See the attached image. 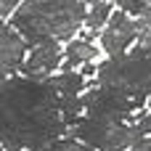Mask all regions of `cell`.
Masks as SVG:
<instances>
[{
  "label": "cell",
  "mask_w": 151,
  "mask_h": 151,
  "mask_svg": "<svg viewBox=\"0 0 151 151\" xmlns=\"http://www.w3.org/2000/svg\"><path fill=\"white\" fill-rule=\"evenodd\" d=\"M133 40H138V24H135L125 11L111 13V19H109L104 35H101L104 50H106L111 58H114V56H125V53H127V45H130Z\"/></svg>",
  "instance_id": "obj_6"
},
{
  "label": "cell",
  "mask_w": 151,
  "mask_h": 151,
  "mask_svg": "<svg viewBox=\"0 0 151 151\" xmlns=\"http://www.w3.org/2000/svg\"><path fill=\"white\" fill-rule=\"evenodd\" d=\"M40 151H96V149L93 146H82L77 141H58V143H50V146H45Z\"/></svg>",
  "instance_id": "obj_13"
},
{
  "label": "cell",
  "mask_w": 151,
  "mask_h": 151,
  "mask_svg": "<svg viewBox=\"0 0 151 151\" xmlns=\"http://www.w3.org/2000/svg\"><path fill=\"white\" fill-rule=\"evenodd\" d=\"M119 5H122L125 13H135V16H141V13L151 5V0H122Z\"/></svg>",
  "instance_id": "obj_14"
},
{
  "label": "cell",
  "mask_w": 151,
  "mask_h": 151,
  "mask_svg": "<svg viewBox=\"0 0 151 151\" xmlns=\"http://www.w3.org/2000/svg\"><path fill=\"white\" fill-rule=\"evenodd\" d=\"M101 85L127 88L138 101L151 96V45H141L125 56H114L98 69Z\"/></svg>",
  "instance_id": "obj_3"
},
{
  "label": "cell",
  "mask_w": 151,
  "mask_h": 151,
  "mask_svg": "<svg viewBox=\"0 0 151 151\" xmlns=\"http://www.w3.org/2000/svg\"><path fill=\"white\" fill-rule=\"evenodd\" d=\"M74 135L85 141V146H93L96 151H125L135 146L138 130L135 125L127 122H106V119H93L85 117L77 122Z\"/></svg>",
  "instance_id": "obj_5"
},
{
  "label": "cell",
  "mask_w": 151,
  "mask_h": 151,
  "mask_svg": "<svg viewBox=\"0 0 151 151\" xmlns=\"http://www.w3.org/2000/svg\"><path fill=\"white\" fill-rule=\"evenodd\" d=\"M138 42L141 45H151V5L138 16Z\"/></svg>",
  "instance_id": "obj_12"
},
{
  "label": "cell",
  "mask_w": 151,
  "mask_h": 151,
  "mask_svg": "<svg viewBox=\"0 0 151 151\" xmlns=\"http://www.w3.org/2000/svg\"><path fill=\"white\" fill-rule=\"evenodd\" d=\"M16 5H19V0H3V16H8Z\"/></svg>",
  "instance_id": "obj_16"
},
{
  "label": "cell",
  "mask_w": 151,
  "mask_h": 151,
  "mask_svg": "<svg viewBox=\"0 0 151 151\" xmlns=\"http://www.w3.org/2000/svg\"><path fill=\"white\" fill-rule=\"evenodd\" d=\"M133 151H151V135H146V138H141V141H135V146H133Z\"/></svg>",
  "instance_id": "obj_15"
},
{
  "label": "cell",
  "mask_w": 151,
  "mask_h": 151,
  "mask_svg": "<svg viewBox=\"0 0 151 151\" xmlns=\"http://www.w3.org/2000/svg\"><path fill=\"white\" fill-rule=\"evenodd\" d=\"M53 85L58 88V93H61L64 98H77V93L85 88V80H82V74L66 69V72H61L58 77H53Z\"/></svg>",
  "instance_id": "obj_10"
},
{
  "label": "cell",
  "mask_w": 151,
  "mask_h": 151,
  "mask_svg": "<svg viewBox=\"0 0 151 151\" xmlns=\"http://www.w3.org/2000/svg\"><path fill=\"white\" fill-rule=\"evenodd\" d=\"M85 3H90V5H101V3H111V0H85Z\"/></svg>",
  "instance_id": "obj_17"
},
{
  "label": "cell",
  "mask_w": 151,
  "mask_h": 151,
  "mask_svg": "<svg viewBox=\"0 0 151 151\" xmlns=\"http://www.w3.org/2000/svg\"><path fill=\"white\" fill-rule=\"evenodd\" d=\"M58 61H61V45H58V40L40 42L29 53V58L24 64V74L32 77V80H48V74L58 66Z\"/></svg>",
  "instance_id": "obj_7"
},
{
  "label": "cell",
  "mask_w": 151,
  "mask_h": 151,
  "mask_svg": "<svg viewBox=\"0 0 151 151\" xmlns=\"http://www.w3.org/2000/svg\"><path fill=\"white\" fill-rule=\"evenodd\" d=\"M143 101H138L127 88L119 85H101L82 96V106L88 109V117L106 119V122H125L135 109H141Z\"/></svg>",
  "instance_id": "obj_4"
},
{
  "label": "cell",
  "mask_w": 151,
  "mask_h": 151,
  "mask_svg": "<svg viewBox=\"0 0 151 151\" xmlns=\"http://www.w3.org/2000/svg\"><path fill=\"white\" fill-rule=\"evenodd\" d=\"M24 50H27V40L11 27H3V40H0V61H3V77L8 80L24 61Z\"/></svg>",
  "instance_id": "obj_8"
},
{
  "label": "cell",
  "mask_w": 151,
  "mask_h": 151,
  "mask_svg": "<svg viewBox=\"0 0 151 151\" xmlns=\"http://www.w3.org/2000/svg\"><path fill=\"white\" fill-rule=\"evenodd\" d=\"M66 127L61 93L53 80L8 77L3 82V146L5 151H40Z\"/></svg>",
  "instance_id": "obj_1"
},
{
  "label": "cell",
  "mask_w": 151,
  "mask_h": 151,
  "mask_svg": "<svg viewBox=\"0 0 151 151\" xmlns=\"http://www.w3.org/2000/svg\"><path fill=\"white\" fill-rule=\"evenodd\" d=\"M98 58V48L90 42V40H77L72 45H66V66H85L90 61Z\"/></svg>",
  "instance_id": "obj_9"
},
{
  "label": "cell",
  "mask_w": 151,
  "mask_h": 151,
  "mask_svg": "<svg viewBox=\"0 0 151 151\" xmlns=\"http://www.w3.org/2000/svg\"><path fill=\"white\" fill-rule=\"evenodd\" d=\"M88 19L82 0H27L16 13L11 27L32 45L48 40H66Z\"/></svg>",
  "instance_id": "obj_2"
},
{
  "label": "cell",
  "mask_w": 151,
  "mask_h": 151,
  "mask_svg": "<svg viewBox=\"0 0 151 151\" xmlns=\"http://www.w3.org/2000/svg\"><path fill=\"white\" fill-rule=\"evenodd\" d=\"M109 19H111V8H109V3H101V5H93V8H90V13H88V19H85V27H88L90 32H98Z\"/></svg>",
  "instance_id": "obj_11"
}]
</instances>
